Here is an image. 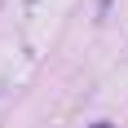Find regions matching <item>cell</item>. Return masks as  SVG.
Wrapping results in <instances>:
<instances>
[{"label":"cell","mask_w":128,"mask_h":128,"mask_svg":"<svg viewBox=\"0 0 128 128\" xmlns=\"http://www.w3.org/2000/svg\"><path fill=\"white\" fill-rule=\"evenodd\" d=\"M93 128H115V124H110V119H97V124H93Z\"/></svg>","instance_id":"obj_1"},{"label":"cell","mask_w":128,"mask_h":128,"mask_svg":"<svg viewBox=\"0 0 128 128\" xmlns=\"http://www.w3.org/2000/svg\"><path fill=\"white\" fill-rule=\"evenodd\" d=\"M0 4H4V0H0Z\"/></svg>","instance_id":"obj_2"}]
</instances>
